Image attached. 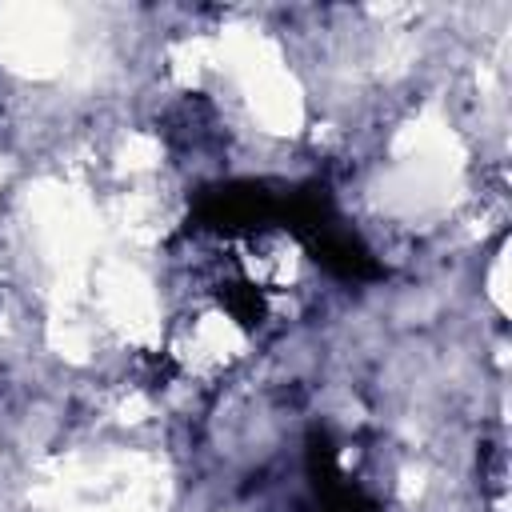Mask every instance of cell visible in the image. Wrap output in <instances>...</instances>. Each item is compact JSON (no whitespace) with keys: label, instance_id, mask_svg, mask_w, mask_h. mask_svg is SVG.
<instances>
[{"label":"cell","instance_id":"obj_1","mask_svg":"<svg viewBox=\"0 0 512 512\" xmlns=\"http://www.w3.org/2000/svg\"><path fill=\"white\" fill-rule=\"evenodd\" d=\"M248 348H252L248 324L220 300L196 304L168 332V360L192 384H212L228 376L248 356Z\"/></svg>","mask_w":512,"mask_h":512}]
</instances>
